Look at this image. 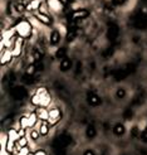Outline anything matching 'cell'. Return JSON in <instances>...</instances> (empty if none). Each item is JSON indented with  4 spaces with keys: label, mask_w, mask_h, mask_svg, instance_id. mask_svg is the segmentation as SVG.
Segmentation results:
<instances>
[{
    "label": "cell",
    "mask_w": 147,
    "mask_h": 155,
    "mask_svg": "<svg viewBox=\"0 0 147 155\" xmlns=\"http://www.w3.org/2000/svg\"><path fill=\"white\" fill-rule=\"evenodd\" d=\"M32 102L39 107H47L50 104V96L45 88H40L35 92V95L32 98Z\"/></svg>",
    "instance_id": "1"
},
{
    "label": "cell",
    "mask_w": 147,
    "mask_h": 155,
    "mask_svg": "<svg viewBox=\"0 0 147 155\" xmlns=\"http://www.w3.org/2000/svg\"><path fill=\"white\" fill-rule=\"evenodd\" d=\"M132 21H133V25L138 29H146L147 28V15L143 12L137 13L133 17Z\"/></svg>",
    "instance_id": "2"
},
{
    "label": "cell",
    "mask_w": 147,
    "mask_h": 155,
    "mask_svg": "<svg viewBox=\"0 0 147 155\" xmlns=\"http://www.w3.org/2000/svg\"><path fill=\"white\" fill-rule=\"evenodd\" d=\"M118 33H120L118 25L116 24V23H110V25H108V32H107V38L108 39H110L111 42H114L116 39H117Z\"/></svg>",
    "instance_id": "3"
},
{
    "label": "cell",
    "mask_w": 147,
    "mask_h": 155,
    "mask_svg": "<svg viewBox=\"0 0 147 155\" xmlns=\"http://www.w3.org/2000/svg\"><path fill=\"white\" fill-rule=\"evenodd\" d=\"M10 95L13 96V98L15 100H21V98H24L27 96V90L24 87H21V86H18V87H14L11 88L10 91Z\"/></svg>",
    "instance_id": "4"
},
{
    "label": "cell",
    "mask_w": 147,
    "mask_h": 155,
    "mask_svg": "<svg viewBox=\"0 0 147 155\" xmlns=\"http://www.w3.org/2000/svg\"><path fill=\"white\" fill-rule=\"evenodd\" d=\"M62 117V114H60V110L59 108H53V110L49 111V120H48V124L49 125H54L56 122H58Z\"/></svg>",
    "instance_id": "5"
},
{
    "label": "cell",
    "mask_w": 147,
    "mask_h": 155,
    "mask_svg": "<svg viewBox=\"0 0 147 155\" xmlns=\"http://www.w3.org/2000/svg\"><path fill=\"white\" fill-rule=\"evenodd\" d=\"M129 73H131V72L128 71V68H127V67H125V68H120V69H117V71H114L113 77H114V80H117V81H122V80H125Z\"/></svg>",
    "instance_id": "6"
},
{
    "label": "cell",
    "mask_w": 147,
    "mask_h": 155,
    "mask_svg": "<svg viewBox=\"0 0 147 155\" xmlns=\"http://www.w3.org/2000/svg\"><path fill=\"white\" fill-rule=\"evenodd\" d=\"M18 33L23 37H28L30 35V25L28 24L27 21H21L20 24L18 25Z\"/></svg>",
    "instance_id": "7"
},
{
    "label": "cell",
    "mask_w": 147,
    "mask_h": 155,
    "mask_svg": "<svg viewBox=\"0 0 147 155\" xmlns=\"http://www.w3.org/2000/svg\"><path fill=\"white\" fill-rule=\"evenodd\" d=\"M35 114L38 116V119H40L44 122H48V120H49V111L45 110V107H39L35 111Z\"/></svg>",
    "instance_id": "8"
},
{
    "label": "cell",
    "mask_w": 147,
    "mask_h": 155,
    "mask_svg": "<svg viewBox=\"0 0 147 155\" xmlns=\"http://www.w3.org/2000/svg\"><path fill=\"white\" fill-rule=\"evenodd\" d=\"M86 17H88V12L87 10H75L71 15V20L74 21V20H78V19H83Z\"/></svg>",
    "instance_id": "9"
},
{
    "label": "cell",
    "mask_w": 147,
    "mask_h": 155,
    "mask_svg": "<svg viewBox=\"0 0 147 155\" xmlns=\"http://www.w3.org/2000/svg\"><path fill=\"white\" fill-rule=\"evenodd\" d=\"M8 137H9V141L11 143H17L19 139H20V135H19V130H15V129H10L8 131Z\"/></svg>",
    "instance_id": "10"
},
{
    "label": "cell",
    "mask_w": 147,
    "mask_h": 155,
    "mask_svg": "<svg viewBox=\"0 0 147 155\" xmlns=\"http://www.w3.org/2000/svg\"><path fill=\"white\" fill-rule=\"evenodd\" d=\"M88 104L91 106H98L101 104V97L96 94H89L88 95Z\"/></svg>",
    "instance_id": "11"
},
{
    "label": "cell",
    "mask_w": 147,
    "mask_h": 155,
    "mask_svg": "<svg viewBox=\"0 0 147 155\" xmlns=\"http://www.w3.org/2000/svg\"><path fill=\"white\" fill-rule=\"evenodd\" d=\"M21 47H23V39H21V38H18L17 42H15V45H14L13 56H19L20 51H21Z\"/></svg>",
    "instance_id": "12"
},
{
    "label": "cell",
    "mask_w": 147,
    "mask_h": 155,
    "mask_svg": "<svg viewBox=\"0 0 147 155\" xmlns=\"http://www.w3.org/2000/svg\"><path fill=\"white\" fill-rule=\"evenodd\" d=\"M72 67V61L69 59V58H64L63 61H62V63H60V71H68V69H71Z\"/></svg>",
    "instance_id": "13"
},
{
    "label": "cell",
    "mask_w": 147,
    "mask_h": 155,
    "mask_svg": "<svg viewBox=\"0 0 147 155\" xmlns=\"http://www.w3.org/2000/svg\"><path fill=\"white\" fill-rule=\"evenodd\" d=\"M125 126L122 125V124H117L114 127H113V133L116 134V135H118V136H121V135H123L125 134Z\"/></svg>",
    "instance_id": "14"
},
{
    "label": "cell",
    "mask_w": 147,
    "mask_h": 155,
    "mask_svg": "<svg viewBox=\"0 0 147 155\" xmlns=\"http://www.w3.org/2000/svg\"><path fill=\"white\" fill-rule=\"evenodd\" d=\"M49 124L48 122H43L42 125H40V127H39V133H40V135L42 136H44V135H47L48 133H49Z\"/></svg>",
    "instance_id": "15"
},
{
    "label": "cell",
    "mask_w": 147,
    "mask_h": 155,
    "mask_svg": "<svg viewBox=\"0 0 147 155\" xmlns=\"http://www.w3.org/2000/svg\"><path fill=\"white\" fill-rule=\"evenodd\" d=\"M37 120H38V116H37V114L35 112H33V114H30L29 116H28V121H29V127H33L35 124H37Z\"/></svg>",
    "instance_id": "16"
},
{
    "label": "cell",
    "mask_w": 147,
    "mask_h": 155,
    "mask_svg": "<svg viewBox=\"0 0 147 155\" xmlns=\"http://www.w3.org/2000/svg\"><path fill=\"white\" fill-rule=\"evenodd\" d=\"M59 39H60L59 33H58V32H53V33H52V37H50L52 44H58V43H59Z\"/></svg>",
    "instance_id": "17"
},
{
    "label": "cell",
    "mask_w": 147,
    "mask_h": 155,
    "mask_svg": "<svg viewBox=\"0 0 147 155\" xmlns=\"http://www.w3.org/2000/svg\"><path fill=\"white\" fill-rule=\"evenodd\" d=\"M86 135H87V137H89V139L94 137V136H96V129L92 126V125L88 126V127H87V131H86Z\"/></svg>",
    "instance_id": "18"
},
{
    "label": "cell",
    "mask_w": 147,
    "mask_h": 155,
    "mask_svg": "<svg viewBox=\"0 0 147 155\" xmlns=\"http://www.w3.org/2000/svg\"><path fill=\"white\" fill-rule=\"evenodd\" d=\"M37 18H39L43 23H45V24H50V18L48 17V15H44V14H37Z\"/></svg>",
    "instance_id": "19"
},
{
    "label": "cell",
    "mask_w": 147,
    "mask_h": 155,
    "mask_svg": "<svg viewBox=\"0 0 147 155\" xmlns=\"http://www.w3.org/2000/svg\"><path fill=\"white\" fill-rule=\"evenodd\" d=\"M39 4H40V0H32V3L28 5V9L29 10H34V9H37V8L39 6Z\"/></svg>",
    "instance_id": "20"
},
{
    "label": "cell",
    "mask_w": 147,
    "mask_h": 155,
    "mask_svg": "<svg viewBox=\"0 0 147 155\" xmlns=\"http://www.w3.org/2000/svg\"><path fill=\"white\" fill-rule=\"evenodd\" d=\"M30 139H32V140H38V139H39V136H40V133H39V131H38V130H32V131H30Z\"/></svg>",
    "instance_id": "21"
},
{
    "label": "cell",
    "mask_w": 147,
    "mask_h": 155,
    "mask_svg": "<svg viewBox=\"0 0 147 155\" xmlns=\"http://www.w3.org/2000/svg\"><path fill=\"white\" fill-rule=\"evenodd\" d=\"M21 81L24 82V83H27V84H32L34 81H33V76H28V74H25V76H23L21 77Z\"/></svg>",
    "instance_id": "22"
},
{
    "label": "cell",
    "mask_w": 147,
    "mask_h": 155,
    "mask_svg": "<svg viewBox=\"0 0 147 155\" xmlns=\"http://www.w3.org/2000/svg\"><path fill=\"white\" fill-rule=\"evenodd\" d=\"M66 54H67V49L66 48H60V49H58V52H57V54H56V57L57 58H66Z\"/></svg>",
    "instance_id": "23"
},
{
    "label": "cell",
    "mask_w": 147,
    "mask_h": 155,
    "mask_svg": "<svg viewBox=\"0 0 147 155\" xmlns=\"http://www.w3.org/2000/svg\"><path fill=\"white\" fill-rule=\"evenodd\" d=\"M29 154H30V151H29L28 146H24V148H21V149L17 153V155H29Z\"/></svg>",
    "instance_id": "24"
},
{
    "label": "cell",
    "mask_w": 147,
    "mask_h": 155,
    "mask_svg": "<svg viewBox=\"0 0 147 155\" xmlns=\"http://www.w3.org/2000/svg\"><path fill=\"white\" fill-rule=\"evenodd\" d=\"M113 52H114V51H113V47L107 48V49L103 52V57H106V58H107V57H111L112 54H113Z\"/></svg>",
    "instance_id": "25"
},
{
    "label": "cell",
    "mask_w": 147,
    "mask_h": 155,
    "mask_svg": "<svg viewBox=\"0 0 147 155\" xmlns=\"http://www.w3.org/2000/svg\"><path fill=\"white\" fill-rule=\"evenodd\" d=\"M116 95H117V97L122 98V97H125V95H126V92H125V90H123V88H120V90L117 91V94H116Z\"/></svg>",
    "instance_id": "26"
},
{
    "label": "cell",
    "mask_w": 147,
    "mask_h": 155,
    "mask_svg": "<svg viewBox=\"0 0 147 155\" xmlns=\"http://www.w3.org/2000/svg\"><path fill=\"white\" fill-rule=\"evenodd\" d=\"M125 117H126V119H131V117H132V111H131V110H126Z\"/></svg>",
    "instance_id": "27"
},
{
    "label": "cell",
    "mask_w": 147,
    "mask_h": 155,
    "mask_svg": "<svg viewBox=\"0 0 147 155\" xmlns=\"http://www.w3.org/2000/svg\"><path fill=\"white\" fill-rule=\"evenodd\" d=\"M141 139H142V140H143L145 143H147V131H146V130L143 131V134L141 135Z\"/></svg>",
    "instance_id": "28"
},
{
    "label": "cell",
    "mask_w": 147,
    "mask_h": 155,
    "mask_svg": "<svg viewBox=\"0 0 147 155\" xmlns=\"http://www.w3.org/2000/svg\"><path fill=\"white\" fill-rule=\"evenodd\" d=\"M34 155H47V153H45L44 150H38L34 153Z\"/></svg>",
    "instance_id": "29"
},
{
    "label": "cell",
    "mask_w": 147,
    "mask_h": 155,
    "mask_svg": "<svg viewBox=\"0 0 147 155\" xmlns=\"http://www.w3.org/2000/svg\"><path fill=\"white\" fill-rule=\"evenodd\" d=\"M132 135L133 136H138V129L137 127H133L132 129Z\"/></svg>",
    "instance_id": "30"
},
{
    "label": "cell",
    "mask_w": 147,
    "mask_h": 155,
    "mask_svg": "<svg viewBox=\"0 0 147 155\" xmlns=\"http://www.w3.org/2000/svg\"><path fill=\"white\" fill-rule=\"evenodd\" d=\"M83 155H96V154L93 153V150H86Z\"/></svg>",
    "instance_id": "31"
},
{
    "label": "cell",
    "mask_w": 147,
    "mask_h": 155,
    "mask_svg": "<svg viewBox=\"0 0 147 155\" xmlns=\"http://www.w3.org/2000/svg\"><path fill=\"white\" fill-rule=\"evenodd\" d=\"M0 155H10V153H8L6 149H2V151H0Z\"/></svg>",
    "instance_id": "32"
},
{
    "label": "cell",
    "mask_w": 147,
    "mask_h": 155,
    "mask_svg": "<svg viewBox=\"0 0 147 155\" xmlns=\"http://www.w3.org/2000/svg\"><path fill=\"white\" fill-rule=\"evenodd\" d=\"M113 3L116 5H118V4H122V3H125V0H113Z\"/></svg>",
    "instance_id": "33"
},
{
    "label": "cell",
    "mask_w": 147,
    "mask_h": 155,
    "mask_svg": "<svg viewBox=\"0 0 147 155\" xmlns=\"http://www.w3.org/2000/svg\"><path fill=\"white\" fill-rule=\"evenodd\" d=\"M81 72V63L77 64V73H79Z\"/></svg>",
    "instance_id": "34"
},
{
    "label": "cell",
    "mask_w": 147,
    "mask_h": 155,
    "mask_svg": "<svg viewBox=\"0 0 147 155\" xmlns=\"http://www.w3.org/2000/svg\"><path fill=\"white\" fill-rule=\"evenodd\" d=\"M29 155H34V154H32V153H30V154H29Z\"/></svg>",
    "instance_id": "35"
},
{
    "label": "cell",
    "mask_w": 147,
    "mask_h": 155,
    "mask_svg": "<svg viewBox=\"0 0 147 155\" xmlns=\"http://www.w3.org/2000/svg\"><path fill=\"white\" fill-rule=\"evenodd\" d=\"M146 3H147V0H146Z\"/></svg>",
    "instance_id": "36"
}]
</instances>
